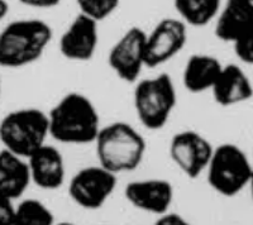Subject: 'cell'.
I'll return each mask as SVG.
<instances>
[{"label": "cell", "instance_id": "cell-28", "mask_svg": "<svg viewBox=\"0 0 253 225\" xmlns=\"http://www.w3.org/2000/svg\"><path fill=\"white\" fill-rule=\"evenodd\" d=\"M252 1H253V0H252Z\"/></svg>", "mask_w": 253, "mask_h": 225}, {"label": "cell", "instance_id": "cell-13", "mask_svg": "<svg viewBox=\"0 0 253 225\" xmlns=\"http://www.w3.org/2000/svg\"><path fill=\"white\" fill-rule=\"evenodd\" d=\"M252 27V0H225L215 18L214 33L218 39L233 44Z\"/></svg>", "mask_w": 253, "mask_h": 225}, {"label": "cell", "instance_id": "cell-3", "mask_svg": "<svg viewBox=\"0 0 253 225\" xmlns=\"http://www.w3.org/2000/svg\"><path fill=\"white\" fill-rule=\"evenodd\" d=\"M94 143L99 165L115 175L135 170L147 150L144 137L124 121L101 127Z\"/></svg>", "mask_w": 253, "mask_h": 225}, {"label": "cell", "instance_id": "cell-22", "mask_svg": "<svg viewBox=\"0 0 253 225\" xmlns=\"http://www.w3.org/2000/svg\"><path fill=\"white\" fill-rule=\"evenodd\" d=\"M0 225H15V205L13 200L0 195Z\"/></svg>", "mask_w": 253, "mask_h": 225}, {"label": "cell", "instance_id": "cell-14", "mask_svg": "<svg viewBox=\"0 0 253 225\" xmlns=\"http://www.w3.org/2000/svg\"><path fill=\"white\" fill-rule=\"evenodd\" d=\"M32 182L43 190H57L66 177L63 156L57 148L44 145L27 158Z\"/></svg>", "mask_w": 253, "mask_h": 225}, {"label": "cell", "instance_id": "cell-23", "mask_svg": "<svg viewBox=\"0 0 253 225\" xmlns=\"http://www.w3.org/2000/svg\"><path fill=\"white\" fill-rule=\"evenodd\" d=\"M157 225H186L187 222L185 218H182L180 214L171 213L170 210L166 213L158 215V219L156 222Z\"/></svg>", "mask_w": 253, "mask_h": 225}, {"label": "cell", "instance_id": "cell-2", "mask_svg": "<svg viewBox=\"0 0 253 225\" xmlns=\"http://www.w3.org/2000/svg\"><path fill=\"white\" fill-rule=\"evenodd\" d=\"M52 28L41 19H19L0 32V66L18 69L43 56L52 39Z\"/></svg>", "mask_w": 253, "mask_h": 225}, {"label": "cell", "instance_id": "cell-4", "mask_svg": "<svg viewBox=\"0 0 253 225\" xmlns=\"http://www.w3.org/2000/svg\"><path fill=\"white\" fill-rule=\"evenodd\" d=\"M49 137L48 114L36 108L17 109L0 121V141L4 148L28 158Z\"/></svg>", "mask_w": 253, "mask_h": 225}, {"label": "cell", "instance_id": "cell-7", "mask_svg": "<svg viewBox=\"0 0 253 225\" xmlns=\"http://www.w3.org/2000/svg\"><path fill=\"white\" fill-rule=\"evenodd\" d=\"M117 175L101 165L79 170L69 184V195L80 208L96 210L108 201L117 188Z\"/></svg>", "mask_w": 253, "mask_h": 225}, {"label": "cell", "instance_id": "cell-17", "mask_svg": "<svg viewBox=\"0 0 253 225\" xmlns=\"http://www.w3.org/2000/svg\"><path fill=\"white\" fill-rule=\"evenodd\" d=\"M223 65L214 56L198 55L190 56L182 73V82L187 91L200 94L213 89Z\"/></svg>", "mask_w": 253, "mask_h": 225}, {"label": "cell", "instance_id": "cell-19", "mask_svg": "<svg viewBox=\"0 0 253 225\" xmlns=\"http://www.w3.org/2000/svg\"><path fill=\"white\" fill-rule=\"evenodd\" d=\"M52 211L37 199H26L15 206V225H52Z\"/></svg>", "mask_w": 253, "mask_h": 225}, {"label": "cell", "instance_id": "cell-24", "mask_svg": "<svg viewBox=\"0 0 253 225\" xmlns=\"http://www.w3.org/2000/svg\"><path fill=\"white\" fill-rule=\"evenodd\" d=\"M18 1L26 6L38 9L55 8V6H57L61 3V0H18Z\"/></svg>", "mask_w": 253, "mask_h": 225}, {"label": "cell", "instance_id": "cell-26", "mask_svg": "<svg viewBox=\"0 0 253 225\" xmlns=\"http://www.w3.org/2000/svg\"><path fill=\"white\" fill-rule=\"evenodd\" d=\"M248 188L251 190V196H252V201H253V170H252V176H251L250 184H248Z\"/></svg>", "mask_w": 253, "mask_h": 225}, {"label": "cell", "instance_id": "cell-9", "mask_svg": "<svg viewBox=\"0 0 253 225\" xmlns=\"http://www.w3.org/2000/svg\"><path fill=\"white\" fill-rule=\"evenodd\" d=\"M170 157L177 168L189 179H198L207 171L214 147L195 130H182L170 142Z\"/></svg>", "mask_w": 253, "mask_h": 225}, {"label": "cell", "instance_id": "cell-6", "mask_svg": "<svg viewBox=\"0 0 253 225\" xmlns=\"http://www.w3.org/2000/svg\"><path fill=\"white\" fill-rule=\"evenodd\" d=\"M253 166L247 153L232 143L214 148L213 156L207 167L210 188L225 197H233L248 188Z\"/></svg>", "mask_w": 253, "mask_h": 225}, {"label": "cell", "instance_id": "cell-25", "mask_svg": "<svg viewBox=\"0 0 253 225\" xmlns=\"http://www.w3.org/2000/svg\"><path fill=\"white\" fill-rule=\"evenodd\" d=\"M9 4L6 0H0V22L8 15Z\"/></svg>", "mask_w": 253, "mask_h": 225}, {"label": "cell", "instance_id": "cell-10", "mask_svg": "<svg viewBox=\"0 0 253 225\" xmlns=\"http://www.w3.org/2000/svg\"><path fill=\"white\" fill-rule=\"evenodd\" d=\"M187 26L180 18H164L146 38V67H158L175 57L185 47Z\"/></svg>", "mask_w": 253, "mask_h": 225}, {"label": "cell", "instance_id": "cell-12", "mask_svg": "<svg viewBox=\"0 0 253 225\" xmlns=\"http://www.w3.org/2000/svg\"><path fill=\"white\" fill-rule=\"evenodd\" d=\"M124 196L133 208L161 215L172 205L173 186L162 179L138 180L126 186Z\"/></svg>", "mask_w": 253, "mask_h": 225}, {"label": "cell", "instance_id": "cell-16", "mask_svg": "<svg viewBox=\"0 0 253 225\" xmlns=\"http://www.w3.org/2000/svg\"><path fill=\"white\" fill-rule=\"evenodd\" d=\"M32 182L28 161L4 148L0 152V195L19 199Z\"/></svg>", "mask_w": 253, "mask_h": 225}, {"label": "cell", "instance_id": "cell-11", "mask_svg": "<svg viewBox=\"0 0 253 225\" xmlns=\"http://www.w3.org/2000/svg\"><path fill=\"white\" fill-rule=\"evenodd\" d=\"M99 22L79 13L58 42L61 55L70 61H89L99 43Z\"/></svg>", "mask_w": 253, "mask_h": 225}, {"label": "cell", "instance_id": "cell-27", "mask_svg": "<svg viewBox=\"0 0 253 225\" xmlns=\"http://www.w3.org/2000/svg\"><path fill=\"white\" fill-rule=\"evenodd\" d=\"M0 95H1V77H0Z\"/></svg>", "mask_w": 253, "mask_h": 225}, {"label": "cell", "instance_id": "cell-21", "mask_svg": "<svg viewBox=\"0 0 253 225\" xmlns=\"http://www.w3.org/2000/svg\"><path fill=\"white\" fill-rule=\"evenodd\" d=\"M236 56L247 65H253V27L233 43Z\"/></svg>", "mask_w": 253, "mask_h": 225}, {"label": "cell", "instance_id": "cell-18", "mask_svg": "<svg viewBox=\"0 0 253 225\" xmlns=\"http://www.w3.org/2000/svg\"><path fill=\"white\" fill-rule=\"evenodd\" d=\"M221 4V0H173L180 19L193 27H205L215 20Z\"/></svg>", "mask_w": 253, "mask_h": 225}, {"label": "cell", "instance_id": "cell-15", "mask_svg": "<svg viewBox=\"0 0 253 225\" xmlns=\"http://www.w3.org/2000/svg\"><path fill=\"white\" fill-rule=\"evenodd\" d=\"M216 104L233 107L250 100L253 96V85L247 74L238 65L223 66L213 89L210 90Z\"/></svg>", "mask_w": 253, "mask_h": 225}, {"label": "cell", "instance_id": "cell-8", "mask_svg": "<svg viewBox=\"0 0 253 225\" xmlns=\"http://www.w3.org/2000/svg\"><path fill=\"white\" fill-rule=\"evenodd\" d=\"M147 33L139 27H132L110 48L108 64L113 73L126 82L138 80L146 67Z\"/></svg>", "mask_w": 253, "mask_h": 225}, {"label": "cell", "instance_id": "cell-1", "mask_svg": "<svg viewBox=\"0 0 253 225\" xmlns=\"http://www.w3.org/2000/svg\"><path fill=\"white\" fill-rule=\"evenodd\" d=\"M47 114L49 137L63 145L94 143L101 128L95 105L80 93L62 96Z\"/></svg>", "mask_w": 253, "mask_h": 225}, {"label": "cell", "instance_id": "cell-20", "mask_svg": "<svg viewBox=\"0 0 253 225\" xmlns=\"http://www.w3.org/2000/svg\"><path fill=\"white\" fill-rule=\"evenodd\" d=\"M79 13L101 22L114 14L121 5V0H75Z\"/></svg>", "mask_w": 253, "mask_h": 225}, {"label": "cell", "instance_id": "cell-5", "mask_svg": "<svg viewBox=\"0 0 253 225\" xmlns=\"http://www.w3.org/2000/svg\"><path fill=\"white\" fill-rule=\"evenodd\" d=\"M176 101L175 85L167 74L139 81L133 94L137 118L144 128L150 130L161 129L167 124Z\"/></svg>", "mask_w": 253, "mask_h": 225}]
</instances>
